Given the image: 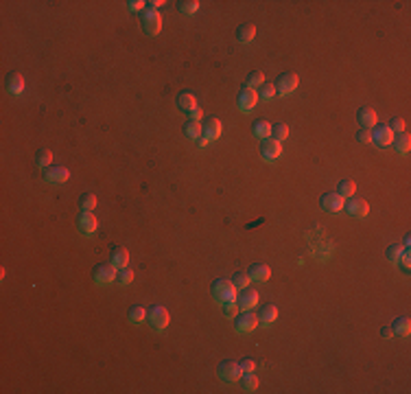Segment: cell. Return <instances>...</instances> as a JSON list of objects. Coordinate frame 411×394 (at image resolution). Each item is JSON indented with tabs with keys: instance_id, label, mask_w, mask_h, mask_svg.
<instances>
[{
	"instance_id": "26",
	"label": "cell",
	"mask_w": 411,
	"mask_h": 394,
	"mask_svg": "<svg viewBox=\"0 0 411 394\" xmlns=\"http://www.w3.org/2000/svg\"><path fill=\"white\" fill-rule=\"evenodd\" d=\"M127 320H129L131 324H140V322H145V320H147V309L140 307V305L129 307V309H127Z\"/></svg>"
},
{
	"instance_id": "13",
	"label": "cell",
	"mask_w": 411,
	"mask_h": 394,
	"mask_svg": "<svg viewBox=\"0 0 411 394\" xmlns=\"http://www.w3.org/2000/svg\"><path fill=\"white\" fill-rule=\"evenodd\" d=\"M217 375L223 381H238L243 372H241V366H238L236 361H223V364L217 368Z\"/></svg>"
},
{
	"instance_id": "7",
	"label": "cell",
	"mask_w": 411,
	"mask_h": 394,
	"mask_svg": "<svg viewBox=\"0 0 411 394\" xmlns=\"http://www.w3.org/2000/svg\"><path fill=\"white\" fill-rule=\"evenodd\" d=\"M232 320H234V328L238 333H248V331H254V328L258 326V313H252V311L236 313Z\"/></svg>"
},
{
	"instance_id": "3",
	"label": "cell",
	"mask_w": 411,
	"mask_h": 394,
	"mask_svg": "<svg viewBox=\"0 0 411 394\" xmlns=\"http://www.w3.org/2000/svg\"><path fill=\"white\" fill-rule=\"evenodd\" d=\"M140 24H142V31L147 35H158L160 29H162V18L155 9H149V7H147L140 15Z\"/></svg>"
},
{
	"instance_id": "25",
	"label": "cell",
	"mask_w": 411,
	"mask_h": 394,
	"mask_svg": "<svg viewBox=\"0 0 411 394\" xmlns=\"http://www.w3.org/2000/svg\"><path fill=\"white\" fill-rule=\"evenodd\" d=\"M392 331H394V335H398V338H407V335L411 333V322H409V318H396L392 322Z\"/></svg>"
},
{
	"instance_id": "32",
	"label": "cell",
	"mask_w": 411,
	"mask_h": 394,
	"mask_svg": "<svg viewBox=\"0 0 411 394\" xmlns=\"http://www.w3.org/2000/svg\"><path fill=\"white\" fill-rule=\"evenodd\" d=\"M199 9V0H179L177 3V11L184 15H191Z\"/></svg>"
},
{
	"instance_id": "9",
	"label": "cell",
	"mask_w": 411,
	"mask_h": 394,
	"mask_svg": "<svg viewBox=\"0 0 411 394\" xmlns=\"http://www.w3.org/2000/svg\"><path fill=\"white\" fill-rule=\"evenodd\" d=\"M343 208H346V212L350 217L363 219V217H367V212H369V204L365 200H361V197H350V200L343 204Z\"/></svg>"
},
{
	"instance_id": "14",
	"label": "cell",
	"mask_w": 411,
	"mask_h": 394,
	"mask_svg": "<svg viewBox=\"0 0 411 394\" xmlns=\"http://www.w3.org/2000/svg\"><path fill=\"white\" fill-rule=\"evenodd\" d=\"M236 305L241 311H250L252 307L258 305V291L245 287V289H241V293H236Z\"/></svg>"
},
{
	"instance_id": "10",
	"label": "cell",
	"mask_w": 411,
	"mask_h": 394,
	"mask_svg": "<svg viewBox=\"0 0 411 394\" xmlns=\"http://www.w3.org/2000/svg\"><path fill=\"white\" fill-rule=\"evenodd\" d=\"M260 155H262V160L274 162V160H278V158L282 155V145L269 136V138H265V141H262V145H260Z\"/></svg>"
},
{
	"instance_id": "17",
	"label": "cell",
	"mask_w": 411,
	"mask_h": 394,
	"mask_svg": "<svg viewBox=\"0 0 411 394\" xmlns=\"http://www.w3.org/2000/svg\"><path fill=\"white\" fill-rule=\"evenodd\" d=\"M357 123L361 125V129H372L379 123V116H376V112L372 108H361L357 112Z\"/></svg>"
},
{
	"instance_id": "42",
	"label": "cell",
	"mask_w": 411,
	"mask_h": 394,
	"mask_svg": "<svg viewBox=\"0 0 411 394\" xmlns=\"http://www.w3.org/2000/svg\"><path fill=\"white\" fill-rule=\"evenodd\" d=\"M238 366H241V372L245 375V372H254V370H256V361H254V359H241V364H238Z\"/></svg>"
},
{
	"instance_id": "46",
	"label": "cell",
	"mask_w": 411,
	"mask_h": 394,
	"mask_svg": "<svg viewBox=\"0 0 411 394\" xmlns=\"http://www.w3.org/2000/svg\"><path fill=\"white\" fill-rule=\"evenodd\" d=\"M188 116H191V121H199V119L203 116V110L199 108V105H195V108L188 112Z\"/></svg>"
},
{
	"instance_id": "1",
	"label": "cell",
	"mask_w": 411,
	"mask_h": 394,
	"mask_svg": "<svg viewBox=\"0 0 411 394\" xmlns=\"http://www.w3.org/2000/svg\"><path fill=\"white\" fill-rule=\"evenodd\" d=\"M212 296H215V300L221 307L230 305V302H236V287L232 285V281L217 278V281L212 283Z\"/></svg>"
},
{
	"instance_id": "29",
	"label": "cell",
	"mask_w": 411,
	"mask_h": 394,
	"mask_svg": "<svg viewBox=\"0 0 411 394\" xmlns=\"http://www.w3.org/2000/svg\"><path fill=\"white\" fill-rule=\"evenodd\" d=\"M355 191H357V184L352 182V180H341V182L337 184V191H335V193H339L343 200H346V197H352V195H355Z\"/></svg>"
},
{
	"instance_id": "33",
	"label": "cell",
	"mask_w": 411,
	"mask_h": 394,
	"mask_svg": "<svg viewBox=\"0 0 411 394\" xmlns=\"http://www.w3.org/2000/svg\"><path fill=\"white\" fill-rule=\"evenodd\" d=\"M402 252H405V248H402V245H398V243H394V245H389V248L385 250V257H387L389 263L398 265V261H400V257H402Z\"/></svg>"
},
{
	"instance_id": "5",
	"label": "cell",
	"mask_w": 411,
	"mask_h": 394,
	"mask_svg": "<svg viewBox=\"0 0 411 394\" xmlns=\"http://www.w3.org/2000/svg\"><path fill=\"white\" fill-rule=\"evenodd\" d=\"M394 141V131L387 127V125H374L372 129H369V143H372L374 147H389Z\"/></svg>"
},
{
	"instance_id": "6",
	"label": "cell",
	"mask_w": 411,
	"mask_h": 394,
	"mask_svg": "<svg viewBox=\"0 0 411 394\" xmlns=\"http://www.w3.org/2000/svg\"><path fill=\"white\" fill-rule=\"evenodd\" d=\"M300 84V77L295 75V72H282L280 77L276 81V92L280 96H286V94H293L295 88Z\"/></svg>"
},
{
	"instance_id": "49",
	"label": "cell",
	"mask_w": 411,
	"mask_h": 394,
	"mask_svg": "<svg viewBox=\"0 0 411 394\" xmlns=\"http://www.w3.org/2000/svg\"><path fill=\"white\" fill-rule=\"evenodd\" d=\"M208 143H210V141H208V138H206L203 134H201L199 138H197V145H199V147H206V145H208Z\"/></svg>"
},
{
	"instance_id": "41",
	"label": "cell",
	"mask_w": 411,
	"mask_h": 394,
	"mask_svg": "<svg viewBox=\"0 0 411 394\" xmlns=\"http://www.w3.org/2000/svg\"><path fill=\"white\" fill-rule=\"evenodd\" d=\"M127 7H129V11H134V13H142L147 9V3H142V0H129Z\"/></svg>"
},
{
	"instance_id": "43",
	"label": "cell",
	"mask_w": 411,
	"mask_h": 394,
	"mask_svg": "<svg viewBox=\"0 0 411 394\" xmlns=\"http://www.w3.org/2000/svg\"><path fill=\"white\" fill-rule=\"evenodd\" d=\"M355 138H357V143H361V145H367V143H369V129H359Z\"/></svg>"
},
{
	"instance_id": "36",
	"label": "cell",
	"mask_w": 411,
	"mask_h": 394,
	"mask_svg": "<svg viewBox=\"0 0 411 394\" xmlns=\"http://www.w3.org/2000/svg\"><path fill=\"white\" fill-rule=\"evenodd\" d=\"M278 92H276V84H262L258 88V98H262V101H271Z\"/></svg>"
},
{
	"instance_id": "24",
	"label": "cell",
	"mask_w": 411,
	"mask_h": 394,
	"mask_svg": "<svg viewBox=\"0 0 411 394\" xmlns=\"http://www.w3.org/2000/svg\"><path fill=\"white\" fill-rule=\"evenodd\" d=\"M278 320V309L276 305H262L258 311V322L260 324H271Z\"/></svg>"
},
{
	"instance_id": "11",
	"label": "cell",
	"mask_w": 411,
	"mask_h": 394,
	"mask_svg": "<svg viewBox=\"0 0 411 394\" xmlns=\"http://www.w3.org/2000/svg\"><path fill=\"white\" fill-rule=\"evenodd\" d=\"M44 180L51 184H64L70 180V171L66 167H59V164H51L44 169Z\"/></svg>"
},
{
	"instance_id": "18",
	"label": "cell",
	"mask_w": 411,
	"mask_h": 394,
	"mask_svg": "<svg viewBox=\"0 0 411 394\" xmlns=\"http://www.w3.org/2000/svg\"><path fill=\"white\" fill-rule=\"evenodd\" d=\"M5 90H7L9 94H13V96L22 94V90H24V79H22V75H18V72H11V75H7V79H5Z\"/></svg>"
},
{
	"instance_id": "20",
	"label": "cell",
	"mask_w": 411,
	"mask_h": 394,
	"mask_svg": "<svg viewBox=\"0 0 411 394\" xmlns=\"http://www.w3.org/2000/svg\"><path fill=\"white\" fill-rule=\"evenodd\" d=\"M110 263L116 269H122V267H127V263H129V252L125 250V248H112V252H110Z\"/></svg>"
},
{
	"instance_id": "44",
	"label": "cell",
	"mask_w": 411,
	"mask_h": 394,
	"mask_svg": "<svg viewBox=\"0 0 411 394\" xmlns=\"http://www.w3.org/2000/svg\"><path fill=\"white\" fill-rule=\"evenodd\" d=\"M223 311H225V316H228V318H234L241 309H238L236 302H230V305H223Z\"/></svg>"
},
{
	"instance_id": "40",
	"label": "cell",
	"mask_w": 411,
	"mask_h": 394,
	"mask_svg": "<svg viewBox=\"0 0 411 394\" xmlns=\"http://www.w3.org/2000/svg\"><path fill=\"white\" fill-rule=\"evenodd\" d=\"M387 127L394 131V136H396V134H402V131H405V119L394 116V119L387 123Z\"/></svg>"
},
{
	"instance_id": "27",
	"label": "cell",
	"mask_w": 411,
	"mask_h": 394,
	"mask_svg": "<svg viewBox=\"0 0 411 394\" xmlns=\"http://www.w3.org/2000/svg\"><path fill=\"white\" fill-rule=\"evenodd\" d=\"M252 134L256 136V138H260V141H265V138L271 136V123H267V121H256V123L252 125Z\"/></svg>"
},
{
	"instance_id": "22",
	"label": "cell",
	"mask_w": 411,
	"mask_h": 394,
	"mask_svg": "<svg viewBox=\"0 0 411 394\" xmlns=\"http://www.w3.org/2000/svg\"><path fill=\"white\" fill-rule=\"evenodd\" d=\"M256 37V27L254 24H241V27L236 29V42H241V44H250L252 40Z\"/></svg>"
},
{
	"instance_id": "12",
	"label": "cell",
	"mask_w": 411,
	"mask_h": 394,
	"mask_svg": "<svg viewBox=\"0 0 411 394\" xmlns=\"http://www.w3.org/2000/svg\"><path fill=\"white\" fill-rule=\"evenodd\" d=\"M77 228H79V232L84 237H92L96 232V228H98V221H96V217L92 215V212L81 210V215L77 217Z\"/></svg>"
},
{
	"instance_id": "30",
	"label": "cell",
	"mask_w": 411,
	"mask_h": 394,
	"mask_svg": "<svg viewBox=\"0 0 411 394\" xmlns=\"http://www.w3.org/2000/svg\"><path fill=\"white\" fill-rule=\"evenodd\" d=\"M184 136L186 138H199L201 136V123L199 121H186L184 123Z\"/></svg>"
},
{
	"instance_id": "23",
	"label": "cell",
	"mask_w": 411,
	"mask_h": 394,
	"mask_svg": "<svg viewBox=\"0 0 411 394\" xmlns=\"http://www.w3.org/2000/svg\"><path fill=\"white\" fill-rule=\"evenodd\" d=\"M392 147H394V151H396V153H409V149H411V138H409L407 131H402V134L394 136Z\"/></svg>"
},
{
	"instance_id": "28",
	"label": "cell",
	"mask_w": 411,
	"mask_h": 394,
	"mask_svg": "<svg viewBox=\"0 0 411 394\" xmlns=\"http://www.w3.org/2000/svg\"><path fill=\"white\" fill-rule=\"evenodd\" d=\"M96 195L94 193H84L79 197V208L84 210V212H92L94 208H96Z\"/></svg>"
},
{
	"instance_id": "19",
	"label": "cell",
	"mask_w": 411,
	"mask_h": 394,
	"mask_svg": "<svg viewBox=\"0 0 411 394\" xmlns=\"http://www.w3.org/2000/svg\"><path fill=\"white\" fill-rule=\"evenodd\" d=\"M269 267L265 265V263H254V265H250V269H248V276H250V281H256V283H265V281H269Z\"/></svg>"
},
{
	"instance_id": "35",
	"label": "cell",
	"mask_w": 411,
	"mask_h": 394,
	"mask_svg": "<svg viewBox=\"0 0 411 394\" xmlns=\"http://www.w3.org/2000/svg\"><path fill=\"white\" fill-rule=\"evenodd\" d=\"M262 84H265V75H262L260 70H252L250 75H248V88L256 90V88H260Z\"/></svg>"
},
{
	"instance_id": "2",
	"label": "cell",
	"mask_w": 411,
	"mask_h": 394,
	"mask_svg": "<svg viewBox=\"0 0 411 394\" xmlns=\"http://www.w3.org/2000/svg\"><path fill=\"white\" fill-rule=\"evenodd\" d=\"M169 320H171L169 311L164 309L162 305H153V307L147 309V320H145V322L149 324L153 331H164L167 324H169Z\"/></svg>"
},
{
	"instance_id": "47",
	"label": "cell",
	"mask_w": 411,
	"mask_h": 394,
	"mask_svg": "<svg viewBox=\"0 0 411 394\" xmlns=\"http://www.w3.org/2000/svg\"><path fill=\"white\" fill-rule=\"evenodd\" d=\"M381 335H383L385 340H394V338H396V335H394V331H392V326H383V328H381Z\"/></svg>"
},
{
	"instance_id": "31",
	"label": "cell",
	"mask_w": 411,
	"mask_h": 394,
	"mask_svg": "<svg viewBox=\"0 0 411 394\" xmlns=\"http://www.w3.org/2000/svg\"><path fill=\"white\" fill-rule=\"evenodd\" d=\"M241 388H243L245 392H254V390L258 388V377L254 375V372L241 375Z\"/></svg>"
},
{
	"instance_id": "16",
	"label": "cell",
	"mask_w": 411,
	"mask_h": 394,
	"mask_svg": "<svg viewBox=\"0 0 411 394\" xmlns=\"http://www.w3.org/2000/svg\"><path fill=\"white\" fill-rule=\"evenodd\" d=\"M221 129H223L221 121L215 119V116H208V119H206V123L201 125V134L208 138V141H217V138L221 136Z\"/></svg>"
},
{
	"instance_id": "8",
	"label": "cell",
	"mask_w": 411,
	"mask_h": 394,
	"mask_svg": "<svg viewBox=\"0 0 411 394\" xmlns=\"http://www.w3.org/2000/svg\"><path fill=\"white\" fill-rule=\"evenodd\" d=\"M258 103V92L256 90H252V88H248L245 86L241 92H238V96H236V105H238V110L241 112H252L254 110V105Z\"/></svg>"
},
{
	"instance_id": "34",
	"label": "cell",
	"mask_w": 411,
	"mask_h": 394,
	"mask_svg": "<svg viewBox=\"0 0 411 394\" xmlns=\"http://www.w3.org/2000/svg\"><path fill=\"white\" fill-rule=\"evenodd\" d=\"M286 136H289V127H286L284 123H276V125H271V138H274V141L282 143Z\"/></svg>"
},
{
	"instance_id": "38",
	"label": "cell",
	"mask_w": 411,
	"mask_h": 394,
	"mask_svg": "<svg viewBox=\"0 0 411 394\" xmlns=\"http://www.w3.org/2000/svg\"><path fill=\"white\" fill-rule=\"evenodd\" d=\"M134 278H136V274L131 272L129 267H122V269H118V272H116L118 285H131V283H134Z\"/></svg>"
},
{
	"instance_id": "48",
	"label": "cell",
	"mask_w": 411,
	"mask_h": 394,
	"mask_svg": "<svg viewBox=\"0 0 411 394\" xmlns=\"http://www.w3.org/2000/svg\"><path fill=\"white\" fill-rule=\"evenodd\" d=\"M164 3H162V0H149V3H147V7H149V9H155V11H158V7H162Z\"/></svg>"
},
{
	"instance_id": "37",
	"label": "cell",
	"mask_w": 411,
	"mask_h": 394,
	"mask_svg": "<svg viewBox=\"0 0 411 394\" xmlns=\"http://www.w3.org/2000/svg\"><path fill=\"white\" fill-rule=\"evenodd\" d=\"M35 162H37L42 169L51 167V162H53V153L48 151V149H37V153H35Z\"/></svg>"
},
{
	"instance_id": "21",
	"label": "cell",
	"mask_w": 411,
	"mask_h": 394,
	"mask_svg": "<svg viewBox=\"0 0 411 394\" xmlns=\"http://www.w3.org/2000/svg\"><path fill=\"white\" fill-rule=\"evenodd\" d=\"M175 105H177V110L179 112H191L195 105H197V101H195V96H193V92H188V90H184V92H179L177 94V101H175Z\"/></svg>"
},
{
	"instance_id": "15",
	"label": "cell",
	"mask_w": 411,
	"mask_h": 394,
	"mask_svg": "<svg viewBox=\"0 0 411 394\" xmlns=\"http://www.w3.org/2000/svg\"><path fill=\"white\" fill-rule=\"evenodd\" d=\"M319 204H322V208L328 210V212H339V210H343L346 200H343L339 193H324L322 200H319Z\"/></svg>"
},
{
	"instance_id": "4",
	"label": "cell",
	"mask_w": 411,
	"mask_h": 394,
	"mask_svg": "<svg viewBox=\"0 0 411 394\" xmlns=\"http://www.w3.org/2000/svg\"><path fill=\"white\" fill-rule=\"evenodd\" d=\"M116 272L118 269L112 265V263H98V265L92 269V281L96 285H110L116 281Z\"/></svg>"
},
{
	"instance_id": "45",
	"label": "cell",
	"mask_w": 411,
	"mask_h": 394,
	"mask_svg": "<svg viewBox=\"0 0 411 394\" xmlns=\"http://www.w3.org/2000/svg\"><path fill=\"white\" fill-rule=\"evenodd\" d=\"M400 265H402V269H405V272H409V265H411V257H409V250H405V252H402V257H400Z\"/></svg>"
},
{
	"instance_id": "39",
	"label": "cell",
	"mask_w": 411,
	"mask_h": 394,
	"mask_svg": "<svg viewBox=\"0 0 411 394\" xmlns=\"http://www.w3.org/2000/svg\"><path fill=\"white\" fill-rule=\"evenodd\" d=\"M232 285L236 287V289H245V287L250 285V276H248V272H236V274H232Z\"/></svg>"
}]
</instances>
